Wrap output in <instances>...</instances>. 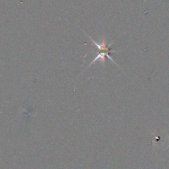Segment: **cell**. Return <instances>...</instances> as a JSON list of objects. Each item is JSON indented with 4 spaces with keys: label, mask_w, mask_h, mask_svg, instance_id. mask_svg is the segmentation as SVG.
Wrapping results in <instances>:
<instances>
[{
    "label": "cell",
    "mask_w": 169,
    "mask_h": 169,
    "mask_svg": "<svg viewBox=\"0 0 169 169\" xmlns=\"http://www.w3.org/2000/svg\"><path fill=\"white\" fill-rule=\"evenodd\" d=\"M87 36H88V38H90V40L93 42L94 45H95V46L97 47V49L100 50V51L107 52V53H110V52H115V53H116V52H117V50H112V49H111V45H112V42H111V43L110 45H107L106 44V41H102V43H97V41H94L93 39H92L91 36H88V35H87Z\"/></svg>",
    "instance_id": "1"
},
{
    "label": "cell",
    "mask_w": 169,
    "mask_h": 169,
    "mask_svg": "<svg viewBox=\"0 0 169 169\" xmlns=\"http://www.w3.org/2000/svg\"><path fill=\"white\" fill-rule=\"evenodd\" d=\"M107 57V59H109L111 61L112 63H114L115 64H116V66H118V64H116L114 60H113V59H112V57H111L109 55V54L107 53V52H103V51H100V52H98L97 53V55H96V57H95V59H94L92 61L90 64H89V65L88 66V67H89V66H91L92 64H94L95 62H97V61H101V62H102V63H104L105 62V58ZM119 67V66H118Z\"/></svg>",
    "instance_id": "2"
}]
</instances>
